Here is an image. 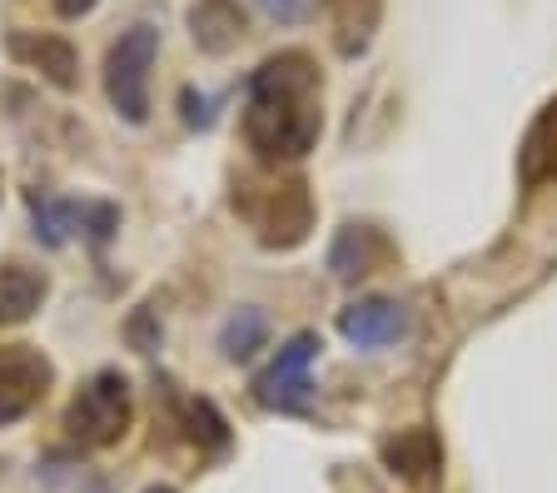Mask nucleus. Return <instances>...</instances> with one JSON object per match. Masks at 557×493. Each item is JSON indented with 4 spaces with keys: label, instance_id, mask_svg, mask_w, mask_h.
<instances>
[{
    "label": "nucleus",
    "instance_id": "obj_1",
    "mask_svg": "<svg viewBox=\"0 0 557 493\" xmlns=\"http://www.w3.org/2000/svg\"><path fill=\"white\" fill-rule=\"evenodd\" d=\"M324 81L319 65L304 50H278L249 75V100H244V140L259 160H304L324 130Z\"/></svg>",
    "mask_w": 557,
    "mask_h": 493
},
{
    "label": "nucleus",
    "instance_id": "obj_2",
    "mask_svg": "<svg viewBox=\"0 0 557 493\" xmlns=\"http://www.w3.org/2000/svg\"><path fill=\"white\" fill-rule=\"evenodd\" d=\"M129 419H135L129 379L120 369H95L65 404V439L81 448H110L129 434Z\"/></svg>",
    "mask_w": 557,
    "mask_h": 493
},
{
    "label": "nucleus",
    "instance_id": "obj_3",
    "mask_svg": "<svg viewBox=\"0 0 557 493\" xmlns=\"http://www.w3.org/2000/svg\"><path fill=\"white\" fill-rule=\"evenodd\" d=\"M160 60V30L154 25H129L125 36L110 46L104 56V95L115 106L120 120L129 125H145L150 120V71Z\"/></svg>",
    "mask_w": 557,
    "mask_h": 493
},
{
    "label": "nucleus",
    "instance_id": "obj_4",
    "mask_svg": "<svg viewBox=\"0 0 557 493\" xmlns=\"http://www.w3.org/2000/svg\"><path fill=\"white\" fill-rule=\"evenodd\" d=\"M313 354H319V334H294L289 344H278V354L255 374V399L274 414H304L313 394Z\"/></svg>",
    "mask_w": 557,
    "mask_h": 493
},
{
    "label": "nucleus",
    "instance_id": "obj_5",
    "mask_svg": "<svg viewBox=\"0 0 557 493\" xmlns=\"http://www.w3.org/2000/svg\"><path fill=\"white\" fill-rule=\"evenodd\" d=\"M55 384V365L35 344H0V429L21 423Z\"/></svg>",
    "mask_w": 557,
    "mask_h": 493
},
{
    "label": "nucleus",
    "instance_id": "obj_6",
    "mask_svg": "<svg viewBox=\"0 0 557 493\" xmlns=\"http://www.w3.org/2000/svg\"><path fill=\"white\" fill-rule=\"evenodd\" d=\"M259 224V245L269 249H294L309 239L313 230V200L304 180H278V185L264 189V205L249 210Z\"/></svg>",
    "mask_w": 557,
    "mask_h": 493
},
{
    "label": "nucleus",
    "instance_id": "obj_7",
    "mask_svg": "<svg viewBox=\"0 0 557 493\" xmlns=\"http://www.w3.org/2000/svg\"><path fill=\"white\" fill-rule=\"evenodd\" d=\"M5 50H11L21 65L40 71V81H50L55 90L70 95L81 85V50L70 46L65 36H46V30L25 36V30H15V36H5Z\"/></svg>",
    "mask_w": 557,
    "mask_h": 493
},
{
    "label": "nucleus",
    "instance_id": "obj_8",
    "mask_svg": "<svg viewBox=\"0 0 557 493\" xmlns=\"http://www.w3.org/2000/svg\"><path fill=\"white\" fill-rule=\"evenodd\" d=\"M338 334L354 349H383L408 334V315L394 299H354L348 309H338Z\"/></svg>",
    "mask_w": 557,
    "mask_h": 493
},
{
    "label": "nucleus",
    "instance_id": "obj_9",
    "mask_svg": "<svg viewBox=\"0 0 557 493\" xmlns=\"http://www.w3.org/2000/svg\"><path fill=\"white\" fill-rule=\"evenodd\" d=\"M388 255H394V249H388V239H383L373 224H344L334 249H329V270H334L338 280H363V274H373Z\"/></svg>",
    "mask_w": 557,
    "mask_h": 493
},
{
    "label": "nucleus",
    "instance_id": "obj_10",
    "mask_svg": "<svg viewBox=\"0 0 557 493\" xmlns=\"http://www.w3.org/2000/svg\"><path fill=\"white\" fill-rule=\"evenodd\" d=\"M46 294H50V280L40 270H30L21 259L0 264V324H25L35 309L46 305Z\"/></svg>",
    "mask_w": 557,
    "mask_h": 493
},
{
    "label": "nucleus",
    "instance_id": "obj_11",
    "mask_svg": "<svg viewBox=\"0 0 557 493\" xmlns=\"http://www.w3.org/2000/svg\"><path fill=\"white\" fill-rule=\"evenodd\" d=\"M518 175H522V185H533V189L557 180V100H547L543 115L528 130V140L518 150Z\"/></svg>",
    "mask_w": 557,
    "mask_h": 493
},
{
    "label": "nucleus",
    "instance_id": "obj_12",
    "mask_svg": "<svg viewBox=\"0 0 557 493\" xmlns=\"http://www.w3.org/2000/svg\"><path fill=\"white\" fill-rule=\"evenodd\" d=\"M189 30H195L199 50H209V56H224V50L239 46L244 36V15L234 0H199L195 11H189Z\"/></svg>",
    "mask_w": 557,
    "mask_h": 493
},
{
    "label": "nucleus",
    "instance_id": "obj_13",
    "mask_svg": "<svg viewBox=\"0 0 557 493\" xmlns=\"http://www.w3.org/2000/svg\"><path fill=\"white\" fill-rule=\"evenodd\" d=\"M383 464H388L398 479L423 483V479H433V469H438V444H433L429 429H408V434L383 444Z\"/></svg>",
    "mask_w": 557,
    "mask_h": 493
},
{
    "label": "nucleus",
    "instance_id": "obj_14",
    "mask_svg": "<svg viewBox=\"0 0 557 493\" xmlns=\"http://www.w3.org/2000/svg\"><path fill=\"white\" fill-rule=\"evenodd\" d=\"M334 25H338V50L359 56L369 46L373 25H379V0H334Z\"/></svg>",
    "mask_w": 557,
    "mask_h": 493
},
{
    "label": "nucleus",
    "instance_id": "obj_15",
    "mask_svg": "<svg viewBox=\"0 0 557 493\" xmlns=\"http://www.w3.org/2000/svg\"><path fill=\"white\" fill-rule=\"evenodd\" d=\"M264 334H269V324H264V315L259 309H239V315L224 324V334H220V349H224V359H249V354L264 344Z\"/></svg>",
    "mask_w": 557,
    "mask_h": 493
},
{
    "label": "nucleus",
    "instance_id": "obj_16",
    "mask_svg": "<svg viewBox=\"0 0 557 493\" xmlns=\"http://www.w3.org/2000/svg\"><path fill=\"white\" fill-rule=\"evenodd\" d=\"M185 423H189V439H195V444H209V448L230 444V423L220 419V409H214L209 399H189L185 404Z\"/></svg>",
    "mask_w": 557,
    "mask_h": 493
},
{
    "label": "nucleus",
    "instance_id": "obj_17",
    "mask_svg": "<svg viewBox=\"0 0 557 493\" xmlns=\"http://www.w3.org/2000/svg\"><path fill=\"white\" fill-rule=\"evenodd\" d=\"M259 11H264L269 21L294 25V21H304V15L313 11V0H259Z\"/></svg>",
    "mask_w": 557,
    "mask_h": 493
},
{
    "label": "nucleus",
    "instance_id": "obj_18",
    "mask_svg": "<svg viewBox=\"0 0 557 493\" xmlns=\"http://www.w3.org/2000/svg\"><path fill=\"white\" fill-rule=\"evenodd\" d=\"M100 0H55V11L65 15V21H81V15H90Z\"/></svg>",
    "mask_w": 557,
    "mask_h": 493
},
{
    "label": "nucleus",
    "instance_id": "obj_19",
    "mask_svg": "<svg viewBox=\"0 0 557 493\" xmlns=\"http://www.w3.org/2000/svg\"><path fill=\"white\" fill-rule=\"evenodd\" d=\"M145 493H174V489H170V483H154V489H145Z\"/></svg>",
    "mask_w": 557,
    "mask_h": 493
}]
</instances>
